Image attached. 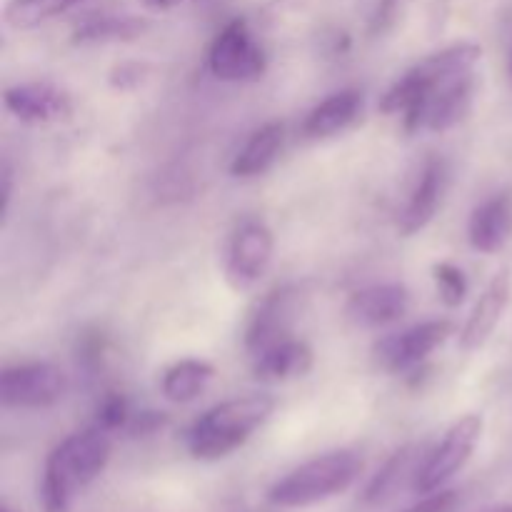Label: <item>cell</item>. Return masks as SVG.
<instances>
[{"label": "cell", "mask_w": 512, "mask_h": 512, "mask_svg": "<svg viewBox=\"0 0 512 512\" xmlns=\"http://www.w3.org/2000/svg\"><path fill=\"white\" fill-rule=\"evenodd\" d=\"M483 58L478 43H455L405 70L380 100V110L400 115L408 133H443L473 108L475 68Z\"/></svg>", "instance_id": "1"}, {"label": "cell", "mask_w": 512, "mask_h": 512, "mask_svg": "<svg viewBox=\"0 0 512 512\" xmlns=\"http://www.w3.org/2000/svg\"><path fill=\"white\" fill-rule=\"evenodd\" d=\"M110 435L100 425L65 438L45 460L40 500L45 512H68L75 495L88 488L110 460Z\"/></svg>", "instance_id": "2"}, {"label": "cell", "mask_w": 512, "mask_h": 512, "mask_svg": "<svg viewBox=\"0 0 512 512\" xmlns=\"http://www.w3.org/2000/svg\"><path fill=\"white\" fill-rule=\"evenodd\" d=\"M275 410L270 395H243V398L225 400L205 410L188 430V450L195 460H220L235 453L250 435L268 423Z\"/></svg>", "instance_id": "3"}, {"label": "cell", "mask_w": 512, "mask_h": 512, "mask_svg": "<svg viewBox=\"0 0 512 512\" xmlns=\"http://www.w3.org/2000/svg\"><path fill=\"white\" fill-rule=\"evenodd\" d=\"M360 463L353 450H333L308 460L280 478L268 490V500L278 508H308L345 493L358 480Z\"/></svg>", "instance_id": "4"}, {"label": "cell", "mask_w": 512, "mask_h": 512, "mask_svg": "<svg viewBox=\"0 0 512 512\" xmlns=\"http://www.w3.org/2000/svg\"><path fill=\"white\" fill-rule=\"evenodd\" d=\"M480 435H483V418L480 415L470 413L455 420L448 433H445V438L440 440L438 448L430 450L428 458L420 465L418 475L413 480L415 493L430 495L443 490L473 458Z\"/></svg>", "instance_id": "5"}, {"label": "cell", "mask_w": 512, "mask_h": 512, "mask_svg": "<svg viewBox=\"0 0 512 512\" xmlns=\"http://www.w3.org/2000/svg\"><path fill=\"white\" fill-rule=\"evenodd\" d=\"M70 380L53 363L10 365L0 375V403L5 408H53L68 395Z\"/></svg>", "instance_id": "6"}, {"label": "cell", "mask_w": 512, "mask_h": 512, "mask_svg": "<svg viewBox=\"0 0 512 512\" xmlns=\"http://www.w3.org/2000/svg\"><path fill=\"white\" fill-rule=\"evenodd\" d=\"M210 73L225 83H250L263 78L268 68V58L250 25L243 18H235L215 35L208 53Z\"/></svg>", "instance_id": "7"}, {"label": "cell", "mask_w": 512, "mask_h": 512, "mask_svg": "<svg viewBox=\"0 0 512 512\" xmlns=\"http://www.w3.org/2000/svg\"><path fill=\"white\" fill-rule=\"evenodd\" d=\"M275 238L263 220H243L233 230L225 250V278L235 290H248L268 273Z\"/></svg>", "instance_id": "8"}, {"label": "cell", "mask_w": 512, "mask_h": 512, "mask_svg": "<svg viewBox=\"0 0 512 512\" xmlns=\"http://www.w3.org/2000/svg\"><path fill=\"white\" fill-rule=\"evenodd\" d=\"M450 335H453L450 320H425V323L378 340L373 345V358L388 373H408L423 365Z\"/></svg>", "instance_id": "9"}, {"label": "cell", "mask_w": 512, "mask_h": 512, "mask_svg": "<svg viewBox=\"0 0 512 512\" xmlns=\"http://www.w3.org/2000/svg\"><path fill=\"white\" fill-rule=\"evenodd\" d=\"M300 293L293 285L275 288L273 293L265 295L255 310L250 313L248 325H245V348L250 358L260 350L280 343V340L293 338V325L298 318Z\"/></svg>", "instance_id": "10"}, {"label": "cell", "mask_w": 512, "mask_h": 512, "mask_svg": "<svg viewBox=\"0 0 512 512\" xmlns=\"http://www.w3.org/2000/svg\"><path fill=\"white\" fill-rule=\"evenodd\" d=\"M3 103L8 113L28 125H48L65 120L73 113V100L65 90L53 83H20L3 93Z\"/></svg>", "instance_id": "11"}, {"label": "cell", "mask_w": 512, "mask_h": 512, "mask_svg": "<svg viewBox=\"0 0 512 512\" xmlns=\"http://www.w3.org/2000/svg\"><path fill=\"white\" fill-rule=\"evenodd\" d=\"M410 290L403 283H380L350 295L345 313L360 328H383L410 313Z\"/></svg>", "instance_id": "12"}, {"label": "cell", "mask_w": 512, "mask_h": 512, "mask_svg": "<svg viewBox=\"0 0 512 512\" xmlns=\"http://www.w3.org/2000/svg\"><path fill=\"white\" fill-rule=\"evenodd\" d=\"M448 178V163L443 158H433L425 163L408 203L403 205L398 215L400 233L415 235L423 228H428L430 220L438 213L440 203H443V195L448 190Z\"/></svg>", "instance_id": "13"}, {"label": "cell", "mask_w": 512, "mask_h": 512, "mask_svg": "<svg viewBox=\"0 0 512 512\" xmlns=\"http://www.w3.org/2000/svg\"><path fill=\"white\" fill-rule=\"evenodd\" d=\"M510 303V273L508 270H500L493 280L488 283V288L483 290V295L475 303L473 313L465 320L463 330H460V345L463 350L473 353L480 350L490 340V335L495 333L498 323L503 320L505 308Z\"/></svg>", "instance_id": "14"}, {"label": "cell", "mask_w": 512, "mask_h": 512, "mask_svg": "<svg viewBox=\"0 0 512 512\" xmlns=\"http://www.w3.org/2000/svg\"><path fill=\"white\" fill-rule=\"evenodd\" d=\"M473 250L485 255L500 253L512 240V195H493L473 210L468 223Z\"/></svg>", "instance_id": "15"}, {"label": "cell", "mask_w": 512, "mask_h": 512, "mask_svg": "<svg viewBox=\"0 0 512 512\" xmlns=\"http://www.w3.org/2000/svg\"><path fill=\"white\" fill-rule=\"evenodd\" d=\"M313 370V350L305 340L288 338L253 355V375L263 383H285Z\"/></svg>", "instance_id": "16"}, {"label": "cell", "mask_w": 512, "mask_h": 512, "mask_svg": "<svg viewBox=\"0 0 512 512\" xmlns=\"http://www.w3.org/2000/svg\"><path fill=\"white\" fill-rule=\"evenodd\" d=\"M363 110V93L355 88L340 90L315 105L303 120V135L310 140H325L343 133L358 120Z\"/></svg>", "instance_id": "17"}, {"label": "cell", "mask_w": 512, "mask_h": 512, "mask_svg": "<svg viewBox=\"0 0 512 512\" xmlns=\"http://www.w3.org/2000/svg\"><path fill=\"white\" fill-rule=\"evenodd\" d=\"M285 145V123L273 120V123H265L263 128L255 130L250 135L248 143L240 148V153L235 155V160L230 163V173L235 178H258V175L268 173L275 165V160L280 158V150Z\"/></svg>", "instance_id": "18"}, {"label": "cell", "mask_w": 512, "mask_h": 512, "mask_svg": "<svg viewBox=\"0 0 512 512\" xmlns=\"http://www.w3.org/2000/svg\"><path fill=\"white\" fill-rule=\"evenodd\" d=\"M213 378V365L198 358H185L165 370L163 380H160V390H163L165 400H170V403H193L198 395L205 393Z\"/></svg>", "instance_id": "19"}, {"label": "cell", "mask_w": 512, "mask_h": 512, "mask_svg": "<svg viewBox=\"0 0 512 512\" xmlns=\"http://www.w3.org/2000/svg\"><path fill=\"white\" fill-rule=\"evenodd\" d=\"M420 453H423V450H420L418 445H408V448L398 450V453L383 465V470H378V475L370 480L368 490H365V503H385V500H390L400 488H403L405 480H415L420 465H423Z\"/></svg>", "instance_id": "20"}, {"label": "cell", "mask_w": 512, "mask_h": 512, "mask_svg": "<svg viewBox=\"0 0 512 512\" xmlns=\"http://www.w3.org/2000/svg\"><path fill=\"white\" fill-rule=\"evenodd\" d=\"M148 20L135 15H95L83 20L75 28L73 43H118V40H135L148 30Z\"/></svg>", "instance_id": "21"}, {"label": "cell", "mask_w": 512, "mask_h": 512, "mask_svg": "<svg viewBox=\"0 0 512 512\" xmlns=\"http://www.w3.org/2000/svg\"><path fill=\"white\" fill-rule=\"evenodd\" d=\"M80 0H10L5 8V23L15 30H30L65 13Z\"/></svg>", "instance_id": "22"}, {"label": "cell", "mask_w": 512, "mask_h": 512, "mask_svg": "<svg viewBox=\"0 0 512 512\" xmlns=\"http://www.w3.org/2000/svg\"><path fill=\"white\" fill-rule=\"evenodd\" d=\"M433 278L438 285V295L448 308H458L463 305L465 295H468V278H465L463 270L453 263H435L433 265Z\"/></svg>", "instance_id": "23"}, {"label": "cell", "mask_w": 512, "mask_h": 512, "mask_svg": "<svg viewBox=\"0 0 512 512\" xmlns=\"http://www.w3.org/2000/svg\"><path fill=\"white\" fill-rule=\"evenodd\" d=\"M130 418H133V413H130V405L128 400L123 398V395L118 393H110L108 398L100 403L98 408V425L103 430H118V428H125V425L130 423Z\"/></svg>", "instance_id": "24"}, {"label": "cell", "mask_w": 512, "mask_h": 512, "mask_svg": "<svg viewBox=\"0 0 512 512\" xmlns=\"http://www.w3.org/2000/svg\"><path fill=\"white\" fill-rule=\"evenodd\" d=\"M455 508H458V493L455 490H438V493H430L428 498L403 512H455Z\"/></svg>", "instance_id": "25"}, {"label": "cell", "mask_w": 512, "mask_h": 512, "mask_svg": "<svg viewBox=\"0 0 512 512\" xmlns=\"http://www.w3.org/2000/svg\"><path fill=\"white\" fill-rule=\"evenodd\" d=\"M163 423H165L163 413H138L130 418V423L125 425V428H128L133 435H148V433H155L158 428H163Z\"/></svg>", "instance_id": "26"}, {"label": "cell", "mask_w": 512, "mask_h": 512, "mask_svg": "<svg viewBox=\"0 0 512 512\" xmlns=\"http://www.w3.org/2000/svg\"><path fill=\"white\" fill-rule=\"evenodd\" d=\"M0 180H3V190H0V193H3V210H0V213H3V218H5V215H8V208H10V198H13V170H10L8 163H3Z\"/></svg>", "instance_id": "27"}, {"label": "cell", "mask_w": 512, "mask_h": 512, "mask_svg": "<svg viewBox=\"0 0 512 512\" xmlns=\"http://www.w3.org/2000/svg\"><path fill=\"white\" fill-rule=\"evenodd\" d=\"M395 3H398V0H380L378 13H375V20H373V28L375 30H383L385 23H388V20L393 18Z\"/></svg>", "instance_id": "28"}, {"label": "cell", "mask_w": 512, "mask_h": 512, "mask_svg": "<svg viewBox=\"0 0 512 512\" xmlns=\"http://www.w3.org/2000/svg\"><path fill=\"white\" fill-rule=\"evenodd\" d=\"M180 3H185V0H145V5H150L155 10H170Z\"/></svg>", "instance_id": "29"}, {"label": "cell", "mask_w": 512, "mask_h": 512, "mask_svg": "<svg viewBox=\"0 0 512 512\" xmlns=\"http://www.w3.org/2000/svg\"><path fill=\"white\" fill-rule=\"evenodd\" d=\"M490 512H512V508H498V510H490Z\"/></svg>", "instance_id": "30"}, {"label": "cell", "mask_w": 512, "mask_h": 512, "mask_svg": "<svg viewBox=\"0 0 512 512\" xmlns=\"http://www.w3.org/2000/svg\"><path fill=\"white\" fill-rule=\"evenodd\" d=\"M3 512H15V510L10 508V505H3Z\"/></svg>", "instance_id": "31"}, {"label": "cell", "mask_w": 512, "mask_h": 512, "mask_svg": "<svg viewBox=\"0 0 512 512\" xmlns=\"http://www.w3.org/2000/svg\"><path fill=\"white\" fill-rule=\"evenodd\" d=\"M510 78H512V50H510Z\"/></svg>", "instance_id": "32"}]
</instances>
